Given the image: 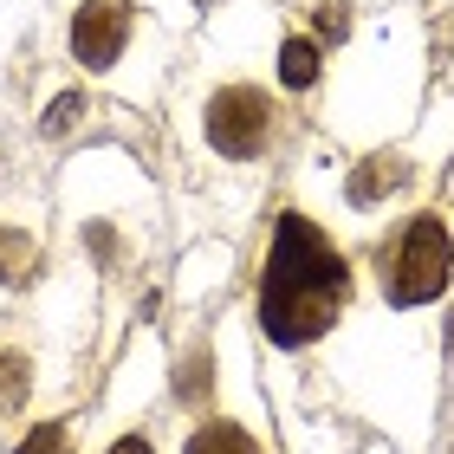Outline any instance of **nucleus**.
<instances>
[{
  "label": "nucleus",
  "mask_w": 454,
  "mask_h": 454,
  "mask_svg": "<svg viewBox=\"0 0 454 454\" xmlns=\"http://www.w3.org/2000/svg\"><path fill=\"white\" fill-rule=\"evenodd\" d=\"M350 305V266L332 240L305 215H279L266 240V273H260V332L279 350H305L338 325Z\"/></svg>",
  "instance_id": "f257e3e1"
},
{
  "label": "nucleus",
  "mask_w": 454,
  "mask_h": 454,
  "mask_svg": "<svg viewBox=\"0 0 454 454\" xmlns=\"http://www.w3.org/2000/svg\"><path fill=\"white\" fill-rule=\"evenodd\" d=\"M182 454H266V442L240 416H201L182 442Z\"/></svg>",
  "instance_id": "39448f33"
},
{
  "label": "nucleus",
  "mask_w": 454,
  "mask_h": 454,
  "mask_svg": "<svg viewBox=\"0 0 454 454\" xmlns=\"http://www.w3.org/2000/svg\"><path fill=\"white\" fill-rule=\"evenodd\" d=\"M403 182H409V162H403V156H370V162H357V176H350V201L370 208V201L396 195Z\"/></svg>",
  "instance_id": "0eeeda50"
},
{
  "label": "nucleus",
  "mask_w": 454,
  "mask_h": 454,
  "mask_svg": "<svg viewBox=\"0 0 454 454\" xmlns=\"http://www.w3.org/2000/svg\"><path fill=\"white\" fill-rule=\"evenodd\" d=\"M123 39H130V7H123V0H85V7L72 13V59L85 72L117 66Z\"/></svg>",
  "instance_id": "20e7f679"
},
{
  "label": "nucleus",
  "mask_w": 454,
  "mask_h": 454,
  "mask_svg": "<svg viewBox=\"0 0 454 454\" xmlns=\"http://www.w3.org/2000/svg\"><path fill=\"white\" fill-rule=\"evenodd\" d=\"M33 260H39L33 234H20V227H0V286L27 279V273H33Z\"/></svg>",
  "instance_id": "9d476101"
},
{
  "label": "nucleus",
  "mask_w": 454,
  "mask_h": 454,
  "mask_svg": "<svg viewBox=\"0 0 454 454\" xmlns=\"http://www.w3.org/2000/svg\"><path fill=\"white\" fill-rule=\"evenodd\" d=\"M279 85H293V91L318 85V39H305V33L279 39Z\"/></svg>",
  "instance_id": "6e6552de"
},
{
  "label": "nucleus",
  "mask_w": 454,
  "mask_h": 454,
  "mask_svg": "<svg viewBox=\"0 0 454 454\" xmlns=\"http://www.w3.org/2000/svg\"><path fill=\"white\" fill-rule=\"evenodd\" d=\"M33 350L27 344H0V422H20L33 409Z\"/></svg>",
  "instance_id": "423d86ee"
},
{
  "label": "nucleus",
  "mask_w": 454,
  "mask_h": 454,
  "mask_svg": "<svg viewBox=\"0 0 454 454\" xmlns=\"http://www.w3.org/2000/svg\"><path fill=\"white\" fill-rule=\"evenodd\" d=\"M13 454H78V428H72V416H39L27 435L13 442Z\"/></svg>",
  "instance_id": "1a4fd4ad"
},
{
  "label": "nucleus",
  "mask_w": 454,
  "mask_h": 454,
  "mask_svg": "<svg viewBox=\"0 0 454 454\" xmlns=\"http://www.w3.org/2000/svg\"><path fill=\"white\" fill-rule=\"evenodd\" d=\"M448 286H454V234L442 215H416L383 260V299L396 312H416V305H435Z\"/></svg>",
  "instance_id": "f03ea898"
},
{
  "label": "nucleus",
  "mask_w": 454,
  "mask_h": 454,
  "mask_svg": "<svg viewBox=\"0 0 454 454\" xmlns=\"http://www.w3.org/2000/svg\"><path fill=\"white\" fill-rule=\"evenodd\" d=\"M201 130H208V150L227 156V162H254L273 150L279 137V105L266 85H247V78H234V85H221L208 105H201Z\"/></svg>",
  "instance_id": "7ed1b4c3"
},
{
  "label": "nucleus",
  "mask_w": 454,
  "mask_h": 454,
  "mask_svg": "<svg viewBox=\"0 0 454 454\" xmlns=\"http://www.w3.org/2000/svg\"><path fill=\"white\" fill-rule=\"evenodd\" d=\"M78 111H85V98H78V91H59V98H52V117H46V130L59 137V130H66V123H72Z\"/></svg>",
  "instance_id": "f8f14e48"
},
{
  "label": "nucleus",
  "mask_w": 454,
  "mask_h": 454,
  "mask_svg": "<svg viewBox=\"0 0 454 454\" xmlns=\"http://www.w3.org/2000/svg\"><path fill=\"white\" fill-rule=\"evenodd\" d=\"M318 33L325 39H344L350 33V7H344V0H325V7H318Z\"/></svg>",
  "instance_id": "9b49d317"
},
{
  "label": "nucleus",
  "mask_w": 454,
  "mask_h": 454,
  "mask_svg": "<svg viewBox=\"0 0 454 454\" xmlns=\"http://www.w3.org/2000/svg\"><path fill=\"white\" fill-rule=\"evenodd\" d=\"M105 454H156V448H150V435H137V428H130V435H111Z\"/></svg>",
  "instance_id": "ddd939ff"
}]
</instances>
